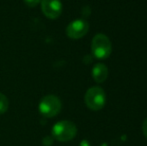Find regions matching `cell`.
<instances>
[{
	"label": "cell",
	"instance_id": "cell-1",
	"mask_svg": "<svg viewBox=\"0 0 147 146\" xmlns=\"http://www.w3.org/2000/svg\"><path fill=\"white\" fill-rule=\"evenodd\" d=\"M53 139L60 142L70 141L77 134V127L73 122L68 120H62L55 123L51 131Z\"/></svg>",
	"mask_w": 147,
	"mask_h": 146
},
{
	"label": "cell",
	"instance_id": "cell-2",
	"mask_svg": "<svg viewBox=\"0 0 147 146\" xmlns=\"http://www.w3.org/2000/svg\"><path fill=\"white\" fill-rule=\"evenodd\" d=\"M112 51L111 41L105 34L98 33L91 41V52L97 59H106Z\"/></svg>",
	"mask_w": 147,
	"mask_h": 146
},
{
	"label": "cell",
	"instance_id": "cell-3",
	"mask_svg": "<svg viewBox=\"0 0 147 146\" xmlns=\"http://www.w3.org/2000/svg\"><path fill=\"white\" fill-rule=\"evenodd\" d=\"M86 106L90 110L99 111L105 106L106 103V94L101 87L93 86L86 91L84 96Z\"/></svg>",
	"mask_w": 147,
	"mask_h": 146
},
{
	"label": "cell",
	"instance_id": "cell-4",
	"mask_svg": "<svg viewBox=\"0 0 147 146\" xmlns=\"http://www.w3.org/2000/svg\"><path fill=\"white\" fill-rule=\"evenodd\" d=\"M38 108L41 115L47 118H51V117L56 116L61 111L62 103L57 96L49 94V95L44 96L40 100Z\"/></svg>",
	"mask_w": 147,
	"mask_h": 146
},
{
	"label": "cell",
	"instance_id": "cell-5",
	"mask_svg": "<svg viewBox=\"0 0 147 146\" xmlns=\"http://www.w3.org/2000/svg\"><path fill=\"white\" fill-rule=\"evenodd\" d=\"M89 24L83 19H76L70 22L66 27V34L71 39H80L87 34Z\"/></svg>",
	"mask_w": 147,
	"mask_h": 146
},
{
	"label": "cell",
	"instance_id": "cell-6",
	"mask_svg": "<svg viewBox=\"0 0 147 146\" xmlns=\"http://www.w3.org/2000/svg\"><path fill=\"white\" fill-rule=\"evenodd\" d=\"M41 10L49 19H56L62 13V3L60 0H41Z\"/></svg>",
	"mask_w": 147,
	"mask_h": 146
},
{
	"label": "cell",
	"instance_id": "cell-7",
	"mask_svg": "<svg viewBox=\"0 0 147 146\" xmlns=\"http://www.w3.org/2000/svg\"><path fill=\"white\" fill-rule=\"evenodd\" d=\"M92 77L97 83H102L108 77V68L103 63H97L92 68Z\"/></svg>",
	"mask_w": 147,
	"mask_h": 146
},
{
	"label": "cell",
	"instance_id": "cell-8",
	"mask_svg": "<svg viewBox=\"0 0 147 146\" xmlns=\"http://www.w3.org/2000/svg\"><path fill=\"white\" fill-rule=\"evenodd\" d=\"M9 100L3 93H0V114H3L8 110Z\"/></svg>",
	"mask_w": 147,
	"mask_h": 146
},
{
	"label": "cell",
	"instance_id": "cell-9",
	"mask_svg": "<svg viewBox=\"0 0 147 146\" xmlns=\"http://www.w3.org/2000/svg\"><path fill=\"white\" fill-rule=\"evenodd\" d=\"M41 0H24V3L28 6V7L32 8V7H35L37 6L39 3H40Z\"/></svg>",
	"mask_w": 147,
	"mask_h": 146
},
{
	"label": "cell",
	"instance_id": "cell-10",
	"mask_svg": "<svg viewBox=\"0 0 147 146\" xmlns=\"http://www.w3.org/2000/svg\"><path fill=\"white\" fill-rule=\"evenodd\" d=\"M42 143L44 146H51L53 144V137L52 136H45L42 140Z\"/></svg>",
	"mask_w": 147,
	"mask_h": 146
},
{
	"label": "cell",
	"instance_id": "cell-11",
	"mask_svg": "<svg viewBox=\"0 0 147 146\" xmlns=\"http://www.w3.org/2000/svg\"><path fill=\"white\" fill-rule=\"evenodd\" d=\"M142 131H143L144 136L147 138V118L143 121V123H142Z\"/></svg>",
	"mask_w": 147,
	"mask_h": 146
},
{
	"label": "cell",
	"instance_id": "cell-12",
	"mask_svg": "<svg viewBox=\"0 0 147 146\" xmlns=\"http://www.w3.org/2000/svg\"><path fill=\"white\" fill-rule=\"evenodd\" d=\"M79 146H91V145H90V143H89L88 140L84 139V140H82L81 142H80V145Z\"/></svg>",
	"mask_w": 147,
	"mask_h": 146
}]
</instances>
